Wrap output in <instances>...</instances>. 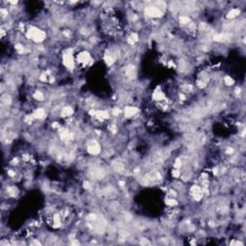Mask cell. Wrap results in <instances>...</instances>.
Listing matches in <instances>:
<instances>
[{
  "label": "cell",
  "instance_id": "cell-1",
  "mask_svg": "<svg viewBox=\"0 0 246 246\" xmlns=\"http://www.w3.org/2000/svg\"><path fill=\"white\" fill-rule=\"evenodd\" d=\"M27 37L32 40H34L36 42H40L45 39V33L42 30H40L36 27H31L27 31Z\"/></svg>",
  "mask_w": 246,
  "mask_h": 246
},
{
  "label": "cell",
  "instance_id": "cell-2",
  "mask_svg": "<svg viewBox=\"0 0 246 246\" xmlns=\"http://www.w3.org/2000/svg\"><path fill=\"white\" fill-rule=\"evenodd\" d=\"M63 64L68 69H73L75 65V60L73 58L71 49H68L63 54Z\"/></svg>",
  "mask_w": 246,
  "mask_h": 246
},
{
  "label": "cell",
  "instance_id": "cell-9",
  "mask_svg": "<svg viewBox=\"0 0 246 246\" xmlns=\"http://www.w3.org/2000/svg\"><path fill=\"white\" fill-rule=\"evenodd\" d=\"M238 14H240V11H238V9H233V10H231L230 12L228 13V14H227V17H228V18H234V17H236L237 16H238Z\"/></svg>",
  "mask_w": 246,
  "mask_h": 246
},
{
  "label": "cell",
  "instance_id": "cell-7",
  "mask_svg": "<svg viewBox=\"0 0 246 246\" xmlns=\"http://www.w3.org/2000/svg\"><path fill=\"white\" fill-rule=\"evenodd\" d=\"M33 115H34L35 118L42 119V118H43L44 117H45L46 114H45V111H44L43 109H42V108H40V109L35 111V113L33 114Z\"/></svg>",
  "mask_w": 246,
  "mask_h": 246
},
{
  "label": "cell",
  "instance_id": "cell-10",
  "mask_svg": "<svg viewBox=\"0 0 246 246\" xmlns=\"http://www.w3.org/2000/svg\"><path fill=\"white\" fill-rule=\"evenodd\" d=\"M34 98L36 100H39V101H42L43 98H44V96L42 94V92H40V91H36L35 92V94H34Z\"/></svg>",
  "mask_w": 246,
  "mask_h": 246
},
{
  "label": "cell",
  "instance_id": "cell-6",
  "mask_svg": "<svg viewBox=\"0 0 246 246\" xmlns=\"http://www.w3.org/2000/svg\"><path fill=\"white\" fill-rule=\"evenodd\" d=\"M88 150L92 155H97L98 153L100 152V150H101V148H100V146L97 143L94 142V143H92V144L89 145V146L88 147Z\"/></svg>",
  "mask_w": 246,
  "mask_h": 246
},
{
  "label": "cell",
  "instance_id": "cell-11",
  "mask_svg": "<svg viewBox=\"0 0 246 246\" xmlns=\"http://www.w3.org/2000/svg\"><path fill=\"white\" fill-rule=\"evenodd\" d=\"M224 81H225V84H226L227 86H232V85L234 84V80H233L231 77H229V76H226L225 79H224Z\"/></svg>",
  "mask_w": 246,
  "mask_h": 246
},
{
  "label": "cell",
  "instance_id": "cell-5",
  "mask_svg": "<svg viewBox=\"0 0 246 246\" xmlns=\"http://www.w3.org/2000/svg\"><path fill=\"white\" fill-rule=\"evenodd\" d=\"M137 113V109L135 107H126L124 109V114L126 117H131Z\"/></svg>",
  "mask_w": 246,
  "mask_h": 246
},
{
  "label": "cell",
  "instance_id": "cell-12",
  "mask_svg": "<svg viewBox=\"0 0 246 246\" xmlns=\"http://www.w3.org/2000/svg\"><path fill=\"white\" fill-rule=\"evenodd\" d=\"M166 203H167V205H169V206H174V205L177 204V201L174 199H168L166 201Z\"/></svg>",
  "mask_w": 246,
  "mask_h": 246
},
{
  "label": "cell",
  "instance_id": "cell-3",
  "mask_svg": "<svg viewBox=\"0 0 246 246\" xmlns=\"http://www.w3.org/2000/svg\"><path fill=\"white\" fill-rule=\"evenodd\" d=\"M75 61L78 63L79 65H88L89 63L91 62V55H89V53H88V52H81V53H79L77 56H76V58H75Z\"/></svg>",
  "mask_w": 246,
  "mask_h": 246
},
{
  "label": "cell",
  "instance_id": "cell-8",
  "mask_svg": "<svg viewBox=\"0 0 246 246\" xmlns=\"http://www.w3.org/2000/svg\"><path fill=\"white\" fill-rule=\"evenodd\" d=\"M73 114V111L70 107H65L64 109L62 111V117H69V115H71Z\"/></svg>",
  "mask_w": 246,
  "mask_h": 246
},
{
  "label": "cell",
  "instance_id": "cell-4",
  "mask_svg": "<svg viewBox=\"0 0 246 246\" xmlns=\"http://www.w3.org/2000/svg\"><path fill=\"white\" fill-rule=\"evenodd\" d=\"M145 13L147 14L148 17H158L163 14L162 11L158 7H147L146 10H145Z\"/></svg>",
  "mask_w": 246,
  "mask_h": 246
}]
</instances>
